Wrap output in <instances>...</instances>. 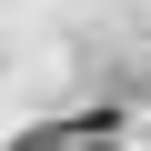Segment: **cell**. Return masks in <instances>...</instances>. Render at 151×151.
Wrapping results in <instances>:
<instances>
[{"label":"cell","instance_id":"cell-1","mask_svg":"<svg viewBox=\"0 0 151 151\" xmlns=\"http://www.w3.org/2000/svg\"><path fill=\"white\" fill-rule=\"evenodd\" d=\"M10 151H121V111H70V121H40V131H20Z\"/></svg>","mask_w":151,"mask_h":151}]
</instances>
